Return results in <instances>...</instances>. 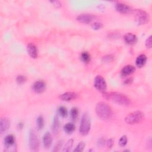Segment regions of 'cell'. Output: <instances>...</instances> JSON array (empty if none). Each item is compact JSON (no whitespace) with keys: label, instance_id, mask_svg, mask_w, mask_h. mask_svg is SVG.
<instances>
[{"label":"cell","instance_id":"cell-10","mask_svg":"<svg viewBox=\"0 0 152 152\" xmlns=\"http://www.w3.org/2000/svg\"><path fill=\"white\" fill-rule=\"evenodd\" d=\"M33 90L37 93H42L46 90V84L42 80L36 81L33 84Z\"/></svg>","mask_w":152,"mask_h":152},{"label":"cell","instance_id":"cell-35","mask_svg":"<svg viewBox=\"0 0 152 152\" xmlns=\"http://www.w3.org/2000/svg\"><path fill=\"white\" fill-rule=\"evenodd\" d=\"M23 126H24L23 123H22V122H19V123H18L17 128H18V129H22L23 127Z\"/></svg>","mask_w":152,"mask_h":152},{"label":"cell","instance_id":"cell-28","mask_svg":"<svg viewBox=\"0 0 152 152\" xmlns=\"http://www.w3.org/2000/svg\"><path fill=\"white\" fill-rule=\"evenodd\" d=\"M84 147H85L84 142L81 141V142H80L78 144V145H77L75 148L74 150V152H80V151H82L84 150Z\"/></svg>","mask_w":152,"mask_h":152},{"label":"cell","instance_id":"cell-24","mask_svg":"<svg viewBox=\"0 0 152 152\" xmlns=\"http://www.w3.org/2000/svg\"><path fill=\"white\" fill-rule=\"evenodd\" d=\"M78 115V110L76 107H72L70 110V116L72 120H75Z\"/></svg>","mask_w":152,"mask_h":152},{"label":"cell","instance_id":"cell-30","mask_svg":"<svg viewBox=\"0 0 152 152\" xmlns=\"http://www.w3.org/2000/svg\"><path fill=\"white\" fill-rule=\"evenodd\" d=\"M152 36H150L145 40V46L147 47V48H151V46H152Z\"/></svg>","mask_w":152,"mask_h":152},{"label":"cell","instance_id":"cell-12","mask_svg":"<svg viewBox=\"0 0 152 152\" xmlns=\"http://www.w3.org/2000/svg\"><path fill=\"white\" fill-rule=\"evenodd\" d=\"M116 10L122 14H127L129 13L131 11L130 7L126 4L123 3H118L115 5Z\"/></svg>","mask_w":152,"mask_h":152},{"label":"cell","instance_id":"cell-11","mask_svg":"<svg viewBox=\"0 0 152 152\" xmlns=\"http://www.w3.org/2000/svg\"><path fill=\"white\" fill-rule=\"evenodd\" d=\"M78 95L77 93H75L74 92L69 91V92H66V93H64L61 94L59 96V99L61 100L68 102V101H71V100L76 99L78 97Z\"/></svg>","mask_w":152,"mask_h":152},{"label":"cell","instance_id":"cell-29","mask_svg":"<svg viewBox=\"0 0 152 152\" xmlns=\"http://www.w3.org/2000/svg\"><path fill=\"white\" fill-rule=\"evenodd\" d=\"M91 27L94 30H99L103 27V25L101 23L95 22L91 24Z\"/></svg>","mask_w":152,"mask_h":152},{"label":"cell","instance_id":"cell-33","mask_svg":"<svg viewBox=\"0 0 152 152\" xmlns=\"http://www.w3.org/2000/svg\"><path fill=\"white\" fill-rule=\"evenodd\" d=\"M51 3H52L53 4V5L56 7V8H59L61 6V4L60 3L59 1H50Z\"/></svg>","mask_w":152,"mask_h":152},{"label":"cell","instance_id":"cell-7","mask_svg":"<svg viewBox=\"0 0 152 152\" xmlns=\"http://www.w3.org/2000/svg\"><path fill=\"white\" fill-rule=\"evenodd\" d=\"M29 147L31 151H37L39 148V140L36 134L33 131H30L29 134Z\"/></svg>","mask_w":152,"mask_h":152},{"label":"cell","instance_id":"cell-31","mask_svg":"<svg viewBox=\"0 0 152 152\" xmlns=\"http://www.w3.org/2000/svg\"><path fill=\"white\" fill-rule=\"evenodd\" d=\"M62 142H63V141H62V140L59 141L57 142V144L55 145L53 151H59L61 149V148L62 147Z\"/></svg>","mask_w":152,"mask_h":152},{"label":"cell","instance_id":"cell-13","mask_svg":"<svg viewBox=\"0 0 152 152\" xmlns=\"http://www.w3.org/2000/svg\"><path fill=\"white\" fill-rule=\"evenodd\" d=\"M10 126V121L7 118H2L0 121V132L3 134L7 131Z\"/></svg>","mask_w":152,"mask_h":152},{"label":"cell","instance_id":"cell-16","mask_svg":"<svg viewBox=\"0 0 152 152\" xmlns=\"http://www.w3.org/2000/svg\"><path fill=\"white\" fill-rule=\"evenodd\" d=\"M124 39L125 43L128 45H134L137 42V36L131 33H128L125 34Z\"/></svg>","mask_w":152,"mask_h":152},{"label":"cell","instance_id":"cell-6","mask_svg":"<svg viewBox=\"0 0 152 152\" xmlns=\"http://www.w3.org/2000/svg\"><path fill=\"white\" fill-rule=\"evenodd\" d=\"M94 87L102 93L106 91L107 84L104 78L100 75H97L94 80Z\"/></svg>","mask_w":152,"mask_h":152},{"label":"cell","instance_id":"cell-2","mask_svg":"<svg viewBox=\"0 0 152 152\" xmlns=\"http://www.w3.org/2000/svg\"><path fill=\"white\" fill-rule=\"evenodd\" d=\"M95 111L97 116L102 120L109 121L113 118V113L112 108L103 102H100L97 103Z\"/></svg>","mask_w":152,"mask_h":152},{"label":"cell","instance_id":"cell-9","mask_svg":"<svg viewBox=\"0 0 152 152\" xmlns=\"http://www.w3.org/2000/svg\"><path fill=\"white\" fill-rule=\"evenodd\" d=\"M94 18L95 17L93 15L89 14H82L77 16V20L81 23L88 24L91 23Z\"/></svg>","mask_w":152,"mask_h":152},{"label":"cell","instance_id":"cell-21","mask_svg":"<svg viewBox=\"0 0 152 152\" xmlns=\"http://www.w3.org/2000/svg\"><path fill=\"white\" fill-rule=\"evenodd\" d=\"M74 144V140L73 139H69L65 145L64 147V148L62 149V151L64 152H68L71 150V148Z\"/></svg>","mask_w":152,"mask_h":152},{"label":"cell","instance_id":"cell-25","mask_svg":"<svg viewBox=\"0 0 152 152\" xmlns=\"http://www.w3.org/2000/svg\"><path fill=\"white\" fill-rule=\"evenodd\" d=\"M82 61L85 63H88L90 61V55L87 52H83L81 55Z\"/></svg>","mask_w":152,"mask_h":152},{"label":"cell","instance_id":"cell-4","mask_svg":"<svg viewBox=\"0 0 152 152\" xmlns=\"http://www.w3.org/2000/svg\"><path fill=\"white\" fill-rule=\"evenodd\" d=\"M144 118V113L140 110H136L129 113L125 118V121L129 125L140 123Z\"/></svg>","mask_w":152,"mask_h":152},{"label":"cell","instance_id":"cell-22","mask_svg":"<svg viewBox=\"0 0 152 152\" xmlns=\"http://www.w3.org/2000/svg\"><path fill=\"white\" fill-rule=\"evenodd\" d=\"M58 112L59 115L63 118H65L68 115V111L65 107L63 106H61L58 109Z\"/></svg>","mask_w":152,"mask_h":152},{"label":"cell","instance_id":"cell-14","mask_svg":"<svg viewBox=\"0 0 152 152\" xmlns=\"http://www.w3.org/2000/svg\"><path fill=\"white\" fill-rule=\"evenodd\" d=\"M43 144L46 148H48L50 147L52 142V137L50 132H46L43 136Z\"/></svg>","mask_w":152,"mask_h":152},{"label":"cell","instance_id":"cell-15","mask_svg":"<svg viewBox=\"0 0 152 152\" xmlns=\"http://www.w3.org/2000/svg\"><path fill=\"white\" fill-rule=\"evenodd\" d=\"M135 71V67L132 65L125 66L121 70V75L124 77L128 76Z\"/></svg>","mask_w":152,"mask_h":152},{"label":"cell","instance_id":"cell-3","mask_svg":"<svg viewBox=\"0 0 152 152\" xmlns=\"http://www.w3.org/2000/svg\"><path fill=\"white\" fill-rule=\"evenodd\" d=\"M91 128L90 118L87 113L83 114L79 128V132L82 135H86L88 134Z\"/></svg>","mask_w":152,"mask_h":152},{"label":"cell","instance_id":"cell-26","mask_svg":"<svg viewBox=\"0 0 152 152\" xmlns=\"http://www.w3.org/2000/svg\"><path fill=\"white\" fill-rule=\"evenodd\" d=\"M27 81V78L25 75H18L16 78V82L18 84H23Z\"/></svg>","mask_w":152,"mask_h":152},{"label":"cell","instance_id":"cell-34","mask_svg":"<svg viewBox=\"0 0 152 152\" xmlns=\"http://www.w3.org/2000/svg\"><path fill=\"white\" fill-rule=\"evenodd\" d=\"M132 81H133L132 78H128V79H126V80L125 81L124 83H125V84H131V83L132 82Z\"/></svg>","mask_w":152,"mask_h":152},{"label":"cell","instance_id":"cell-8","mask_svg":"<svg viewBox=\"0 0 152 152\" xmlns=\"http://www.w3.org/2000/svg\"><path fill=\"white\" fill-rule=\"evenodd\" d=\"M5 147L7 151H16L14 148H16L15 137L12 134H9L5 137L4 139Z\"/></svg>","mask_w":152,"mask_h":152},{"label":"cell","instance_id":"cell-1","mask_svg":"<svg viewBox=\"0 0 152 152\" xmlns=\"http://www.w3.org/2000/svg\"><path fill=\"white\" fill-rule=\"evenodd\" d=\"M103 96L104 99L118 105L128 106L131 104L130 99L125 94L118 92H104Z\"/></svg>","mask_w":152,"mask_h":152},{"label":"cell","instance_id":"cell-17","mask_svg":"<svg viewBox=\"0 0 152 152\" xmlns=\"http://www.w3.org/2000/svg\"><path fill=\"white\" fill-rule=\"evenodd\" d=\"M27 53L32 58H36L37 57V51L36 46L33 43H29L27 47Z\"/></svg>","mask_w":152,"mask_h":152},{"label":"cell","instance_id":"cell-23","mask_svg":"<svg viewBox=\"0 0 152 152\" xmlns=\"http://www.w3.org/2000/svg\"><path fill=\"white\" fill-rule=\"evenodd\" d=\"M36 126L38 129H42L44 126V119L42 116L37 117L36 119Z\"/></svg>","mask_w":152,"mask_h":152},{"label":"cell","instance_id":"cell-18","mask_svg":"<svg viewBox=\"0 0 152 152\" xmlns=\"http://www.w3.org/2000/svg\"><path fill=\"white\" fill-rule=\"evenodd\" d=\"M147 62V56L144 54L140 55L135 60V64L138 68L144 66Z\"/></svg>","mask_w":152,"mask_h":152},{"label":"cell","instance_id":"cell-32","mask_svg":"<svg viewBox=\"0 0 152 152\" xmlns=\"http://www.w3.org/2000/svg\"><path fill=\"white\" fill-rule=\"evenodd\" d=\"M114 144V139L113 138H110L109 140H108L106 142V145H107V147L109 148H112L113 145Z\"/></svg>","mask_w":152,"mask_h":152},{"label":"cell","instance_id":"cell-19","mask_svg":"<svg viewBox=\"0 0 152 152\" xmlns=\"http://www.w3.org/2000/svg\"><path fill=\"white\" fill-rule=\"evenodd\" d=\"M59 126H60V122L58 119V117L57 116H55L53 119V124L52 125V132L56 134L58 132L59 129Z\"/></svg>","mask_w":152,"mask_h":152},{"label":"cell","instance_id":"cell-27","mask_svg":"<svg viewBox=\"0 0 152 152\" xmlns=\"http://www.w3.org/2000/svg\"><path fill=\"white\" fill-rule=\"evenodd\" d=\"M127 141H128V138L127 137L126 135H123L121 137V138L119 140L118 144L121 147H124L126 145V144H127Z\"/></svg>","mask_w":152,"mask_h":152},{"label":"cell","instance_id":"cell-5","mask_svg":"<svg viewBox=\"0 0 152 152\" xmlns=\"http://www.w3.org/2000/svg\"><path fill=\"white\" fill-rule=\"evenodd\" d=\"M135 20L136 22L140 25L148 23L150 20L149 14L145 11L140 9L135 10L134 11Z\"/></svg>","mask_w":152,"mask_h":152},{"label":"cell","instance_id":"cell-20","mask_svg":"<svg viewBox=\"0 0 152 152\" xmlns=\"http://www.w3.org/2000/svg\"><path fill=\"white\" fill-rule=\"evenodd\" d=\"M75 125L72 123H67L64 126V131L68 134H72L75 130Z\"/></svg>","mask_w":152,"mask_h":152}]
</instances>
